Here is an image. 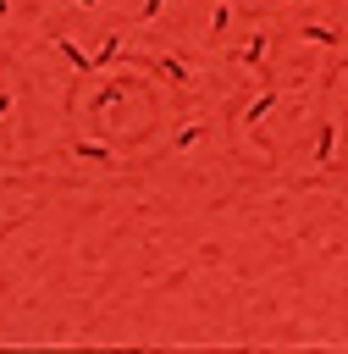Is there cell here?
<instances>
[{
	"mask_svg": "<svg viewBox=\"0 0 348 354\" xmlns=\"http://www.w3.org/2000/svg\"><path fill=\"white\" fill-rule=\"evenodd\" d=\"M265 55H271V33H265V28H249V39H243L226 61H232V66H243V72H254L260 83H276V77L265 72Z\"/></svg>",
	"mask_w": 348,
	"mask_h": 354,
	"instance_id": "cell-1",
	"label": "cell"
},
{
	"mask_svg": "<svg viewBox=\"0 0 348 354\" xmlns=\"http://www.w3.org/2000/svg\"><path fill=\"white\" fill-rule=\"evenodd\" d=\"M122 61L144 66L149 77H160V83H166V88H177V94H188V88H193V77H188V66H182L177 55H138V50H133V55H122Z\"/></svg>",
	"mask_w": 348,
	"mask_h": 354,
	"instance_id": "cell-2",
	"label": "cell"
},
{
	"mask_svg": "<svg viewBox=\"0 0 348 354\" xmlns=\"http://www.w3.org/2000/svg\"><path fill=\"white\" fill-rule=\"evenodd\" d=\"M276 105H282V88H276V83H265V88H260V94L243 105V116H238V122H243V133H254V127H260V122H265Z\"/></svg>",
	"mask_w": 348,
	"mask_h": 354,
	"instance_id": "cell-3",
	"label": "cell"
},
{
	"mask_svg": "<svg viewBox=\"0 0 348 354\" xmlns=\"http://www.w3.org/2000/svg\"><path fill=\"white\" fill-rule=\"evenodd\" d=\"M50 44H55V50H61V61H66V66H72V72H77V77H99V61H94V55H88V50H77V44H72V39H66V33H50Z\"/></svg>",
	"mask_w": 348,
	"mask_h": 354,
	"instance_id": "cell-4",
	"label": "cell"
},
{
	"mask_svg": "<svg viewBox=\"0 0 348 354\" xmlns=\"http://www.w3.org/2000/svg\"><path fill=\"white\" fill-rule=\"evenodd\" d=\"M204 133H210V122H199V116H182V122L171 127V155H188V149H199V144H204Z\"/></svg>",
	"mask_w": 348,
	"mask_h": 354,
	"instance_id": "cell-5",
	"label": "cell"
},
{
	"mask_svg": "<svg viewBox=\"0 0 348 354\" xmlns=\"http://www.w3.org/2000/svg\"><path fill=\"white\" fill-rule=\"evenodd\" d=\"M315 166H331L337 160V116H320L315 122V149H309Z\"/></svg>",
	"mask_w": 348,
	"mask_h": 354,
	"instance_id": "cell-6",
	"label": "cell"
},
{
	"mask_svg": "<svg viewBox=\"0 0 348 354\" xmlns=\"http://www.w3.org/2000/svg\"><path fill=\"white\" fill-rule=\"evenodd\" d=\"M304 44H315V50H342V28H326V22H298L293 28Z\"/></svg>",
	"mask_w": 348,
	"mask_h": 354,
	"instance_id": "cell-7",
	"label": "cell"
},
{
	"mask_svg": "<svg viewBox=\"0 0 348 354\" xmlns=\"http://www.w3.org/2000/svg\"><path fill=\"white\" fill-rule=\"evenodd\" d=\"M122 88H133V77H105V83L88 94V122H105V105H110Z\"/></svg>",
	"mask_w": 348,
	"mask_h": 354,
	"instance_id": "cell-8",
	"label": "cell"
},
{
	"mask_svg": "<svg viewBox=\"0 0 348 354\" xmlns=\"http://www.w3.org/2000/svg\"><path fill=\"white\" fill-rule=\"evenodd\" d=\"M72 160H88V166H116V149L99 144V138H72Z\"/></svg>",
	"mask_w": 348,
	"mask_h": 354,
	"instance_id": "cell-9",
	"label": "cell"
},
{
	"mask_svg": "<svg viewBox=\"0 0 348 354\" xmlns=\"http://www.w3.org/2000/svg\"><path fill=\"white\" fill-rule=\"evenodd\" d=\"M127 50H122V28H105V39H99V50H94V61H99V72L110 66V61H122Z\"/></svg>",
	"mask_w": 348,
	"mask_h": 354,
	"instance_id": "cell-10",
	"label": "cell"
},
{
	"mask_svg": "<svg viewBox=\"0 0 348 354\" xmlns=\"http://www.w3.org/2000/svg\"><path fill=\"white\" fill-rule=\"evenodd\" d=\"M204 28H210V39H221V33L232 28V6H226V0H215V6H210V22H204Z\"/></svg>",
	"mask_w": 348,
	"mask_h": 354,
	"instance_id": "cell-11",
	"label": "cell"
},
{
	"mask_svg": "<svg viewBox=\"0 0 348 354\" xmlns=\"http://www.w3.org/2000/svg\"><path fill=\"white\" fill-rule=\"evenodd\" d=\"M166 11V0H138V22H155Z\"/></svg>",
	"mask_w": 348,
	"mask_h": 354,
	"instance_id": "cell-12",
	"label": "cell"
},
{
	"mask_svg": "<svg viewBox=\"0 0 348 354\" xmlns=\"http://www.w3.org/2000/svg\"><path fill=\"white\" fill-rule=\"evenodd\" d=\"M11 105H17V100H11V88H0V122L11 116Z\"/></svg>",
	"mask_w": 348,
	"mask_h": 354,
	"instance_id": "cell-13",
	"label": "cell"
},
{
	"mask_svg": "<svg viewBox=\"0 0 348 354\" xmlns=\"http://www.w3.org/2000/svg\"><path fill=\"white\" fill-rule=\"evenodd\" d=\"M72 6H77V11H99V0H72Z\"/></svg>",
	"mask_w": 348,
	"mask_h": 354,
	"instance_id": "cell-14",
	"label": "cell"
},
{
	"mask_svg": "<svg viewBox=\"0 0 348 354\" xmlns=\"http://www.w3.org/2000/svg\"><path fill=\"white\" fill-rule=\"evenodd\" d=\"M6 17H11V0H0V22H6Z\"/></svg>",
	"mask_w": 348,
	"mask_h": 354,
	"instance_id": "cell-15",
	"label": "cell"
},
{
	"mask_svg": "<svg viewBox=\"0 0 348 354\" xmlns=\"http://www.w3.org/2000/svg\"><path fill=\"white\" fill-rule=\"evenodd\" d=\"M271 6H293V0H271Z\"/></svg>",
	"mask_w": 348,
	"mask_h": 354,
	"instance_id": "cell-16",
	"label": "cell"
}]
</instances>
